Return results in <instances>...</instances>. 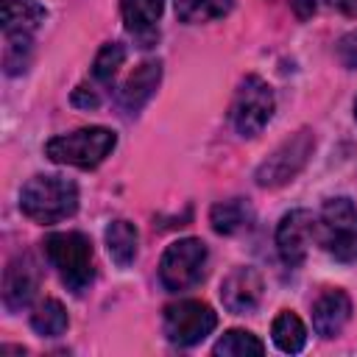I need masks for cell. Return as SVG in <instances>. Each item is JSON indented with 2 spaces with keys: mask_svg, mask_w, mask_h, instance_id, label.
I'll return each mask as SVG.
<instances>
[{
  "mask_svg": "<svg viewBox=\"0 0 357 357\" xmlns=\"http://www.w3.org/2000/svg\"><path fill=\"white\" fill-rule=\"evenodd\" d=\"M20 209L36 223H59L78 209V187L64 176H33L20 190Z\"/></svg>",
  "mask_w": 357,
  "mask_h": 357,
  "instance_id": "1",
  "label": "cell"
},
{
  "mask_svg": "<svg viewBox=\"0 0 357 357\" xmlns=\"http://www.w3.org/2000/svg\"><path fill=\"white\" fill-rule=\"evenodd\" d=\"M45 257L56 268L64 287L75 296L86 293L95 279L92 245L81 231H56L45 237Z\"/></svg>",
  "mask_w": 357,
  "mask_h": 357,
  "instance_id": "2",
  "label": "cell"
},
{
  "mask_svg": "<svg viewBox=\"0 0 357 357\" xmlns=\"http://www.w3.org/2000/svg\"><path fill=\"white\" fill-rule=\"evenodd\" d=\"M117 145L114 131L103 128V126H89V128H78L73 134H61L53 137L45 145V153L50 162L56 165H73L81 170L98 167Z\"/></svg>",
  "mask_w": 357,
  "mask_h": 357,
  "instance_id": "3",
  "label": "cell"
},
{
  "mask_svg": "<svg viewBox=\"0 0 357 357\" xmlns=\"http://www.w3.org/2000/svg\"><path fill=\"white\" fill-rule=\"evenodd\" d=\"M206 271V245L198 237H184L167 245L159 262V282L170 293L195 287Z\"/></svg>",
  "mask_w": 357,
  "mask_h": 357,
  "instance_id": "4",
  "label": "cell"
},
{
  "mask_svg": "<svg viewBox=\"0 0 357 357\" xmlns=\"http://www.w3.org/2000/svg\"><path fill=\"white\" fill-rule=\"evenodd\" d=\"M318 237L337 262L357 259V209L349 198H332L324 204Z\"/></svg>",
  "mask_w": 357,
  "mask_h": 357,
  "instance_id": "5",
  "label": "cell"
},
{
  "mask_svg": "<svg viewBox=\"0 0 357 357\" xmlns=\"http://www.w3.org/2000/svg\"><path fill=\"white\" fill-rule=\"evenodd\" d=\"M273 89L259 75H245L231 103V123L240 137H257L273 117Z\"/></svg>",
  "mask_w": 357,
  "mask_h": 357,
  "instance_id": "6",
  "label": "cell"
},
{
  "mask_svg": "<svg viewBox=\"0 0 357 357\" xmlns=\"http://www.w3.org/2000/svg\"><path fill=\"white\" fill-rule=\"evenodd\" d=\"M315 148V137L310 128L296 131L290 139H284L259 167H257V184L259 187H282L290 178L298 176V170L307 165V159L312 156Z\"/></svg>",
  "mask_w": 357,
  "mask_h": 357,
  "instance_id": "7",
  "label": "cell"
},
{
  "mask_svg": "<svg viewBox=\"0 0 357 357\" xmlns=\"http://www.w3.org/2000/svg\"><path fill=\"white\" fill-rule=\"evenodd\" d=\"M218 324V315L212 312L209 304L204 301H176L170 307H165V315H162V329H165V337L173 343V346H195L201 343Z\"/></svg>",
  "mask_w": 357,
  "mask_h": 357,
  "instance_id": "8",
  "label": "cell"
},
{
  "mask_svg": "<svg viewBox=\"0 0 357 357\" xmlns=\"http://www.w3.org/2000/svg\"><path fill=\"white\" fill-rule=\"evenodd\" d=\"M315 234H318V220L312 218V212H307V209L287 212L276 226V248H279V257L284 259V265H290V268L301 265Z\"/></svg>",
  "mask_w": 357,
  "mask_h": 357,
  "instance_id": "9",
  "label": "cell"
},
{
  "mask_svg": "<svg viewBox=\"0 0 357 357\" xmlns=\"http://www.w3.org/2000/svg\"><path fill=\"white\" fill-rule=\"evenodd\" d=\"M39 287V265L33 262L31 254H20L8 262L3 273V304L11 312H20L22 307L31 304L33 293Z\"/></svg>",
  "mask_w": 357,
  "mask_h": 357,
  "instance_id": "10",
  "label": "cell"
},
{
  "mask_svg": "<svg viewBox=\"0 0 357 357\" xmlns=\"http://www.w3.org/2000/svg\"><path fill=\"white\" fill-rule=\"evenodd\" d=\"M220 301L234 315L254 312L259 307V301H262V276L248 265L245 268H234L220 284Z\"/></svg>",
  "mask_w": 357,
  "mask_h": 357,
  "instance_id": "11",
  "label": "cell"
},
{
  "mask_svg": "<svg viewBox=\"0 0 357 357\" xmlns=\"http://www.w3.org/2000/svg\"><path fill=\"white\" fill-rule=\"evenodd\" d=\"M159 78H162V64H159V61H142V64L126 78V84L117 89V106H120L126 114H137V112L151 100V95L156 92Z\"/></svg>",
  "mask_w": 357,
  "mask_h": 357,
  "instance_id": "12",
  "label": "cell"
},
{
  "mask_svg": "<svg viewBox=\"0 0 357 357\" xmlns=\"http://www.w3.org/2000/svg\"><path fill=\"white\" fill-rule=\"evenodd\" d=\"M349 315H351V298L343 290H326L312 304V326L321 337L340 335Z\"/></svg>",
  "mask_w": 357,
  "mask_h": 357,
  "instance_id": "13",
  "label": "cell"
},
{
  "mask_svg": "<svg viewBox=\"0 0 357 357\" xmlns=\"http://www.w3.org/2000/svg\"><path fill=\"white\" fill-rule=\"evenodd\" d=\"M45 8L36 0H0L3 33H31L45 22Z\"/></svg>",
  "mask_w": 357,
  "mask_h": 357,
  "instance_id": "14",
  "label": "cell"
},
{
  "mask_svg": "<svg viewBox=\"0 0 357 357\" xmlns=\"http://www.w3.org/2000/svg\"><path fill=\"white\" fill-rule=\"evenodd\" d=\"M137 245H139V234L134 229V223L128 220H112L106 226V251L112 257L114 265L128 268L137 259Z\"/></svg>",
  "mask_w": 357,
  "mask_h": 357,
  "instance_id": "15",
  "label": "cell"
},
{
  "mask_svg": "<svg viewBox=\"0 0 357 357\" xmlns=\"http://www.w3.org/2000/svg\"><path fill=\"white\" fill-rule=\"evenodd\" d=\"M251 218H254V212H251V206L243 198L220 201L209 212V223H212V229L218 234H237V231L251 226Z\"/></svg>",
  "mask_w": 357,
  "mask_h": 357,
  "instance_id": "16",
  "label": "cell"
},
{
  "mask_svg": "<svg viewBox=\"0 0 357 357\" xmlns=\"http://www.w3.org/2000/svg\"><path fill=\"white\" fill-rule=\"evenodd\" d=\"M165 0H120L123 22L137 36H153V25L162 14Z\"/></svg>",
  "mask_w": 357,
  "mask_h": 357,
  "instance_id": "17",
  "label": "cell"
},
{
  "mask_svg": "<svg viewBox=\"0 0 357 357\" xmlns=\"http://www.w3.org/2000/svg\"><path fill=\"white\" fill-rule=\"evenodd\" d=\"M271 335H273L276 349L284 351V354H296L307 343V329H304L301 318L293 315V312H279L273 326H271Z\"/></svg>",
  "mask_w": 357,
  "mask_h": 357,
  "instance_id": "18",
  "label": "cell"
},
{
  "mask_svg": "<svg viewBox=\"0 0 357 357\" xmlns=\"http://www.w3.org/2000/svg\"><path fill=\"white\" fill-rule=\"evenodd\" d=\"M31 326L42 337H59L67 329V310L56 298H45L31 312Z\"/></svg>",
  "mask_w": 357,
  "mask_h": 357,
  "instance_id": "19",
  "label": "cell"
},
{
  "mask_svg": "<svg viewBox=\"0 0 357 357\" xmlns=\"http://www.w3.org/2000/svg\"><path fill=\"white\" fill-rule=\"evenodd\" d=\"M229 11H231V0H176L178 20L190 22V25L226 17Z\"/></svg>",
  "mask_w": 357,
  "mask_h": 357,
  "instance_id": "20",
  "label": "cell"
},
{
  "mask_svg": "<svg viewBox=\"0 0 357 357\" xmlns=\"http://www.w3.org/2000/svg\"><path fill=\"white\" fill-rule=\"evenodd\" d=\"M215 354H223V357H248V354H262L265 346L257 335L245 332V329H229L212 349Z\"/></svg>",
  "mask_w": 357,
  "mask_h": 357,
  "instance_id": "21",
  "label": "cell"
},
{
  "mask_svg": "<svg viewBox=\"0 0 357 357\" xmlns=\"http://www.w3.org/2000/svg\"><path fill=\"white\" fill-rule=\"evenodd\" d=\"M3 67L8 75L25 73L31 61V33H3Z\"/></svg>",
  "mask_w": 357,
  "mask_h": 357,
  "instance_id": "22",
  "label": "cell"
},
{
  "mask_svg": "<svg viewBox=\"0 0 357 357\" xmlns=\"http://www.w3.org/2000/svg\"><path fill=\"white\" fill-rule=\"evenodd\" d=\"M123 59H126L123 45H117V42L103 45V47L98 50V56H95V64H92V81H98V84H112V78L117 75Z\"/></svg>",
  "mask_w": 357,
  "mask_h": 357,
  "instance_id": "23",
  "label": "cell"
},
{
  "mask_svg": "<svg viewBox=\"0 0 357 357\" xmlns=\"http://www.w3.org/2000/svg\"><path fill=\"white\" fill-rule=\"evenodd\" d=\"M337 59H340L346 67H357V31H354V33H346V36L337 42Z\"/></svg>",
  "mask_w": 357,
  "mask_h": 357,
  "instance_id": "24",
  "label": "cell"
},
{
  "mask_svg": "<svg viewBox=\"0 0 357 357\" xmlns=\"http://www.w3.org/2000/svg\"><path fill=\"white\" fill-rule=\"evenodd\" d=\"M73 103H75V106H84V109H95V106L100 103V98H98V92H95V89L78 86V89L73 92Z\"/></svg>",
  "mask_w": 357,
  "mask_h": 357,
  "instance_id": "25",
  "label": "cell"
},
{
  "mask_svg": "<svg viewBox=\"0 0 357 357\" xmlns=\"http://www.w3.org/2000/svg\"><path fill=\"white\" fill-rule=\"evenodd\" d=\"M326 3L346 17H357V0H326Z\"/></svg>",
  "mask_w": 357,
  "mask_h": 357,
  "instance_id": "26",
  "label": "cell"
},
{
  "mask_svg": "<svg viewBox=\"0 0 357 357\" xmlns=\"http://www.w3.org/2000/svg\"><path fill=\"white\" fill-rule=\"evenodd\" d=\"M293 11H296L301 20H307V17L315 14V0H293Z\"/></svg>",
  "mask_w": 357,
  "mask_h": 357,
  "instance_id": "27",
  "label": "cell"
},
{
  "mask_svg": "<svg viewBox=\"0 0 357 357\" xmlns=\"http://www.w3.org/2000/svg\"><path fill=\"white\" fill-rule=\"evenodd\" d=\"M354 114H357V103H354Z\"/></svg>",
  "mask_w": 357,
  "mask_h": 357,
  "instance_id": "28",
  "label": "cell"
}]
</instances>
